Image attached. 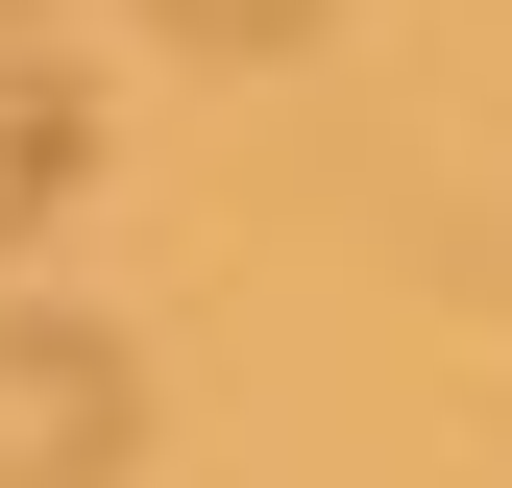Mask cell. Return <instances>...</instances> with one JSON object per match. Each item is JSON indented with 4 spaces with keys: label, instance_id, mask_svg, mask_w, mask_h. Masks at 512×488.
Segmentation results:
<instances>
[{
    "label": "cell",
    "instance_id": "1",
    "mask_svg": "<svg viewBox=\"0 0 512 488\" xmlns=\"http://www.w3.org/2000/svg\"><path fill=\"white\" fill-rule=\"evenodd\" d=\"M122 464H147L122 318H0V488H122Z\"/></svg>",
    "mask_w": 512,
    "mask_h": 488
},
{
    "label": "cell",
    "instance_id": "2",
    "mask_svg": "<svg viewBox=\"0 0 512 488\" xmlns=\"http://www.w3.org/2000/svg\"><path fill=\"white\" fill-rule=\"evenodd\" d=\"M74 171H98V98L49 74V49H0V244H25V220H74Z\"/></svg>",
    "mask_w": 512,
    "mask_h": 488
},
{
    "label": "cell",
    "instance_id": "3",
    "mask_svg": "<svg viewBox=\"0 0 512 488\" xmlns=\"http://www.w3.org/2000/svg\"><path fill=\"white\" fill-rule=\"evenodd\" d=\"M147 25L196 49V74H269V49H317V25H342V0H147Z\"/></svg>",
    "mask_w": 512,
    "mask_h": 488
},
{
    "label": "cell",
    "instance_id": "4",
    "mask_svg": "<svg viewBox=\"0 0 512 488\" xmlns=\"http://www.w3.org/2000/svg\"><path fill=\"white\" fill-rule=\"evenodd\" d=\"M25 25H49V0H0V49H25Z\"/></svg>",
    "mask_w": 512,
    "mask_h": 488
}]
</instances>
